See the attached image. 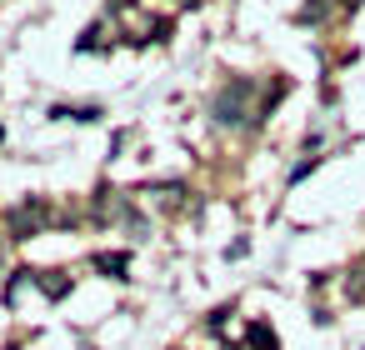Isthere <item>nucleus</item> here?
<instances>
[{
    "instance_id": "7ed1b4c3",
    "label": "nucleus",
    "mask_w": 365,
    "mask_h": 350,
    "mask_svg": "<svg viewBox=\"0 0 365 350\" xmlns=\"http://www.w3.org/2000/svg\"><path fill=\"white\" fill-rule=\"evenodd\" d=\"M245 345H255V350H280V340H275L270 325H250V330H245Z\"/></svg>"
},
{
    "instance_id": "20e7f679",
    "label": "nucleus",
    "mask_w": 365,
    "mask_h": 350,
    "mask_svg": "<svg viewBox=\"0 0 365 350\" xmlns=\"http://www.w3.org/2000/svg\"><path fill=\"white\" fill-rule=\"evenodd\" d=\"M96 265H101V270H106V275H120V270H125V255H101V260H96Z\"/></svg>"
},
{
    "instance_id": "f03ea898",
    "label": "nucleus",
    "mask_w": 365,
    "mask_h": 350,
    "mask_svg": "<svg viewBox=\"0 0 365 350\" xmlns=\"http://www.w3.org/2000/svg\"><path fill=\"white\" fill-rule=\"evenodd\" d=\"M41 225H46V200H31V205H21V210L11 215V235H16V240L36 235Z\"/></svg>"
},
{
    "instance_id": "f257e3e1",
    "label": "nucleus",
    "mask_w": 365,
    "mask_h": 350,
    "mask_svg": "<svg viewBox=\"0 0 365 350\" xmlns=\"http://www.w3.org/2000/svg\"><path fill=\"white\" fill-rule=\"evenodd\" d=\"M250 96V81H235L230 91H220V101H215V120L220 125H235L240 120V101Z\"/></svg>"
}]
</instances>
